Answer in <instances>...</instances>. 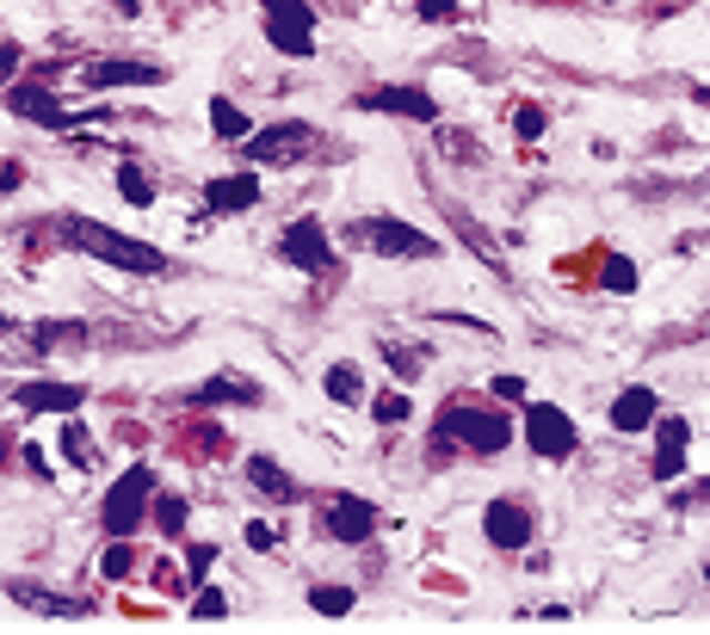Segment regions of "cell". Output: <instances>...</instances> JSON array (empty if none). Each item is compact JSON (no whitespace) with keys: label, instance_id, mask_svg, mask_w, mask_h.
<instances>
[{"label":"cell","instance_id":"1","mask_svg":"<svg viewBox=\"0 0 710 635\" xmlns=\"http://www.w3.org/2000/svg\"><path fill=\"white\" fill-rule=\"evenodd\" d=\"M62 241L93 253L105 266H124V272H167V253L148 241H131V235L105 229V222H88V217H62Z\"/></svg>","mask_w":710,"mask_h":635},{"label":"cell","instance_id":"2","mask_svg":"<svg viewBox=\"0 0 710 635\" xmlns=\"http://www.w3.org/2000/svg\"><path fill=\"white\" fill-rule=\"evenodd\" d=\"M439 433H445L451 445L476 450V457H494V450L513 445V419L488 414V407H445V414H439Z\"/></svg>","mask_w":710,"mask_h":635},{"label":"cell","instance_id":"3","mask_svg":"<svg viewBox=\"0 0 710 635\" xmlns=\"http://www.w3.org/2000/svg\"><path fill=\"white\" fill-rule=\"evenodd\" d=\"M352 241L371 247V253H383V260H433V253H439L433 235H421L414 222H402V217H364V222H352Z\"/></svg>","mask_w":710,"mask_h":635},{"label":"cell","instance_id":"4","mask_svg":"<svg viewBox=\"0 0 710 635\" xmlns=\"http://www.w3.org/2000/svg\"><path fill=\"white\" fill-rule=\"evenodd\" d=\"M148 500H155V476H148V462H136V469H124L117 488L105 493V531H112V537H136V531H143Z\"/></svg>","mask_w":710,"mask_h":635},{"label":"cell","instance_id":"5","mask_svg":"<svg viewBox=\"0 0 710 635\" xmlns=\"http://www.w3.org/2000/svg\"><path fill=\"white\" fill-rule=\"evenodd\" d=\"M309 148H316V124H303V117H285V124H266V131L247 136V160L254 167H290Z\"/></svg>","mask_w":710,"mask_h":635},{"label":"cell","instance_id":"6","mask_svg":"<svg viewBox=\"0 0 710 635\" xmlns=\"http://www.w3.org/2000/svg\"><path fill=\"white\" fill-rule=\"evenodd\" d=\"M525 445H532L537 457L563 462V457H575L580 433L568 426V414H563V407H550V402H532V407H525Z\"/></svg>","mask_w":710,"mask_h":635},{"label":"cell","instance_id":"7","mask_svg":"<svg viewBox=\"0 0 710 635\" xmlns=\"http://www.w3.org/2000/svg\"><path fill=\"white\" fill-rule=\"evenodd\" d=\"M167 81V69L161 62H124V56H100L81 69V87L93 93H112V87H161Z\"/></svg>","mask_w":710,"mask_h":635},{"label":"cell","instance_id":"8","mask_svg":"<svg viewBox=\"0 0 710 635\" xmlns=\"http://www.w3.org/2000/svg\"><path fill=\"white\" fill-rule=\"evenodd\" d=\"M285 260H290V266H303V272H328V266H333L328 229H321L316 217L290 222V229H285Z\"/></svg>","mask_w":710,"mask_h":635},{"label":"cell","instance_id":"9","mask_svg":"<svg viewBox=\"0 0 710 635\" xmlns=\"http://www.w3.org/2000/svg\"><path fill=\"white\" fill-rule=\"evenodd\" d=\"M321 531H328L333 543H364V537L378 531V506H371V500H328Z\"/></svg>","mask_w":710,"mask_h":635},{"label":"cell","instance_id":"10","mask_svg":"<svg viewBox=\"0 0 710 635\" xmlns=\"http://www.w3.org/2000/svg\"><path fill=\"white\" fill-rule=\"evenodd\" d=\"M686 445H692V419L667 414L661 426H655V481H680V469H686Z\"/></svg>","mask_w":710,"mask_h":635},{"label":"cell","instance_id":"11","mask_svg":"<svg viewBox=\"0 0 710 635\" xmlns=\"http://www.w3.org/2000/svg\"><path fill=\"white\" fill-rule=\"evenodd\" d=\"M482 531H488L494 549H525V543H532V512H525L519 500H488Z\"/></svg>","mask_w":710,"mask_h":635},{"label":"cell","instance_id":"12","mask_svg":"<svg viewBox=\"0 0 710 635\" xmlns=\"http://www.w3.org/2000/svg\"><path fill=\"white\" fill-rule=\"evenodd\" d=\"M364 112H395V117H414V124H439V100L426 87H378V93H364Z\"/></svg>","mask_w":710,"mask_h":635},{"label":"cell","instance_id":"13","mask_svg":"<svg viewBox=\"0 0 710 635\" xmlns=\"http://www.w3.org/2000/svg\"><path fill=\"white\" fill-rule=\"evenodd\" d=\"M7 105H13L19 117H38L44 131H74V124H81V117L62 112V100H56V93H44V87H13V93H7Z\"/></svg>","mask_w":710,"mask_h":635},{"label":"cell","instance_id":"14","mask_svg":"<svg viewBox=\"0 0 710 635\" xmlns=\"http://www.w3.org/2000/svg\"><path fill=\"white\" fill-rule=\"evenodd\" d=\"M7 592L25 611H38V617H93V598H62V592H44V586H31V580H13Z\"/></svg>","mask_w":710,"mask_h":635},{"label":"cell","instance_id":"15","mask_svg":"<svg viewBox=\"0 0 710 635\" xmlns=\"http://www.w3.org/2000/svg\"><path fill=\"white\" fill-rule=\"evenodd\" d=\"M81 402H88L81 383H25V389H19V407H25V414H74Z\"/></svg>","mask_w":710,"mask_h":635},{"label":"cell","instance_id":"16","mask_svg":"<svg viewBox=\"0 0 710 635\" xmlns=\"http://www.w3.org/2000/svg\"><path fill=\"white\" fill-rule=\"evenodd\" d=\"M204 204L217 210V217H229V210H254L260 204V179H247V174H223L204 186Z\"/></svg>","mask_w":710,"mask_h":635},{"label":"cell","instance_id":"17","mask_svg":"<svg viewBox=\"0 0 710 635\" xmlns=\"http://www.w3.org/2000/svg\"><path fill=\"white\" fill-rule=\"evenodd\" d=\"M649 419H655V389H642V383H630V389L611 402V426H618V433H649Z\"/></svg>","mask_w":710,"mask_h":635},{"label":"cell","instance_id":"18","mask_svg":"<svg viewBox=\"0 0 710 635\" xmlns=\"http://www.w3.org/2000/svg\"><path fill=\"white\" fill-rule=\"evenodd\" d=\"M321 389H328V402H340V407H359L364 402V371L352 358H340V364H328V376H321Z\"/></svg>","mask_w":710,"mask_h":635},{"label":"cell","instance_id":"19","mask_svg":"<svg viewBox=\"0 0 710 635\" xmlns=\"http://www.w3.org/2000/svg\"><path fill=\"white\" fill-rule=\"evenodd\" d=\"M247 481H254V488H260L266 500H278V506H285V500H297V481H290L272 457H247Z\"/></svg>","mask_w":710,"mask_h":635},{"label":"cell","instance_id":"20","mask_svg":"<svg viewBox=\"0 0 710 635\" xmlns=\"http://www.w3.org/2000/svg\"><path fill=\"white\" fill-rule=\"evenodd\" d=\"M217 402H260V383H247V376L223 371V376H210V383L198 389V407H217Z\"/></svg>","mask_w":710,"mask_h":635},{"label":"cell","instance_id":"21","mask_svg":"<svg viewBox=\"0 0 710 635\" xmlns=\"http://www.w3.org/2000/svg\"><path fill=\"white\" fill-rule=\"evenodd\" d=\"M38 352H69V346H88V333H81V321H38Z\"/></svg>","mask_w":710,"mask_h":635},{"label":"cell","instance_id":"22","mask_svg":"<svg viewBox=\"0 0 710 635\" xmlns=\"http://www.w3.org/2000/svg\"><path fill=\"white\" fill-rule=\"evenodd\" d=\"M352 605H359V592L352 586H316L309 592V611H321V617H347Z\"/></svg>","mask_w":710,"mask_h":635},{"label":"cell","instance_id":"23","mask_svg":"<svg viewBox=\"0 0 710 635\" xmlns=\"http://www.w3.org/2000/svg\"><path fill=\"white\" fill-rule=\"evenodd\" d=\"M210 124H217V136H223V143H247V131H254V124H247V117L235 112L229 100H210Z\"/></svg>","mask_w":710,"mask_h":635},{"label":"cell","instance_id":"24","mask_svg":"<svg viewBox=\"0 0 710 635\" xmlns=\"http://www.w3.org/2000/svg\"><path fill=\"white\" fill-rule=\"evenodd\" d=\"M117 191H124V204H136V210L155 204V179H148L143 167H124V174H117Z\"/></svg>","mask_w":710,"mask_h":635},{"label":"cell","instance_id":"25","mask_svg":"<svg viewBox=\"0 0 710 635\" xmlns=\"http://www.w3.org/2000/svg\"><path fill=\"white\" fill-rule=\"evenodd\" d=\"M155 531L161 537H179V531H186V500H179V493H161V500H155Z\"/></svg>","mask_w":710,"mask_h":635},{"label":"cell","instance_id":"26","mask_svg":"<svg viewBox=\"0 0 710 635\" xmlns=\"http://www.w3.org/2000/svg\"><path fill=\"white\" fill-rule=\"evenodd\" d=\"M408 414H414V402H408L402 389H390V395H378V402H371V419H378V426H402Z\"/></svg>","mask_w":710,"mask_h":635},{"label":"cell","instance_id":"27","mask_svg":"<svg viewBox=\"0 0 710 635\" xmlns=\"http://www.w3.org/2000/svg\"><path fill=\"white\" fill-rule=\"evenodd\" d=\"M260 7H266V19H290V25L316 31V7H303V0H260Z\"/></svg>","mask_w":710,"mask_h":635},{"label":"cell","instance_id":"28","mask_svg":"<svg viewBox=\"0 0 710 635\" xmlns=\"http://www.w3.org/2000/svg\"><path fill=\"white\" fill-rule=\"evenodd\" d=\"M62 450H69L74 469H88V462H93V438H88V426H62Z\"/></svg>","mask_w":710,"mask_h":635},{"label":"cell","instance_id":"29","mask_svg":"<svg viewBox=\"0 0 710 635\" xmlns=\"http://www.w3.org/2000/svg\"><path fill=\"white\" fill-rule=\"evenodd\" d=\"M100 574H112V580H124V574H131V537H117V543L105 549V562H100Z\"/></svg>","mask_w":710,"mask_h":635},{"label":"cell","instance_id":"30","mask_svg":"<svg viewBox=\"0 0 710 635\" xmlns=\"http://www.w3.org/2000/svg\"><path fill=\"white\" fill-rule=\"evenodd\" d=\"M606 290H618V296H624V290H637V266L611 253V260H606Z\"/></svg>","mask_w":710,"mask_h":635},{"label":"cell","instance_id":"31","mask_svg":"<svg viewBox=\"0 0 710 635\" xmlns=\"http://www.w3.org/2000/svg\"><path fill=\"white\" fill-rule=\"evenodd\" d=\"M544 124H550V117L537 112V105H519V112H513V131H519L525 143H532V136H544Z\"/></svg>","mask_w":710,"mask_h":635},{"label":"cell","instance_id":"32","mask_svg":"<svg viewBox=\"0 0 710 635\" xmlns=\"http://www.w3.org/2000/svg\"><path fill=\"white\" fill-rule=\"evenodd\" d=\"M192 611H198V617H223V611H229V598H223L217 586H198V598H192Z\"/></svg>","mask_w":710,"mask_h":635},{"label":"cell","instance_id":"33","mask_svg":"<svg viewBox=\"0 0 710 635\" xmlns=\"http://www.w3.org/2000/svg\"><path fill=\"white\" fill-rule=\"evenodd\" d=\"M383 358H390V364H395V371H402V376H414V352H408V346H395V340H383Z\"/></svg>","mask_w":710,"mask_h":635},{"label":"cell","instance_id":"34","mask_svg":"<svg viewBox=\"0 0 710 635\" xmlns=\"http://www.w3.org/2000/svg\"><path fill=\"white\" fill-rule=\"evenodd\" d=\"M457 13V0H421V19H451Z\"/></svg>","mask_w":710,"mask_h":635},{"label":"cell","instance_id":"35","mask_svg":"<svg viewBox=\"0 0 710 635\" xmlns=\"http://www.w3.org/2000/svg\"><path fill=\"white\" fill-rule=\"evenodd\" d=\"M210 562H217V549H210V543L192 549V574H198V580H204V568H210Z\"/></svg>","mask_w":710,"mask_h":635},{"label":"cell","instance_id":"36","mask_svg":"<svg viewBox=\"0 0 710 635\" xmlns=\"http://www.w3.org/2000/svg\"><path fill=\"white\" fill-rule=\"evenodd\" d=\"M13 69H19V44H0V81H13Z\"/></svg>","mask_w":710,"mask_h":635},{"label":"cell","instance_id":"37","mask_svg":"<svg viewBox=\"0 0 710 635\" xmlns=\"http://www.w3.org/2000/svg\"><path fill=\"white\" fill-rule=\"evenodd\" d=\"M494 389L507 395V402H519V395H525V383H519V376H494Z\"/></svg>","mask_w":710,"mask_h":635},{"label":"cell","instance_id":"38","mask_svg":"<svg viewBox=\"0 0 710 635\" xmlns=\"http://www.w3.org/2000/svg\"><path fill=\"white\" fill-rule=\"evenodd\" d=\"M25 469H31V476H44V469H50V457H44L38 445H25Z\"/></svg>","mask_w":710,"mask_h":635},{"label":"cell","instance_id":"39","mask_svg":"<svg viewBox=\"0 0 710 635\" xmlns=\"http://www.w3.org/2000/svg\"><path fill=\"white\" fill-rule=\"evenodd\" d=\"M7 327H13V321H7V309H0V333H7Z\"/></svg>","mask_w":710,"mask_h":635},{"label":"cell","instance_id":"40","mask_svg":"<svg viewBox=\"0 0 710 635\" xmlns=\"http://www.w3.org/2000/svg\"><path fill=\"white\" fill-rule=\"evenodd\" d=\"M704 586H710V562H704Z\"/></svg>","mask_w":710,"mask_h":635},{"label":"cell","instance_id":"41","mask_svg":"<svg viewBox=\"0 0 710 635\" xmlns=\"http://www.w3.org/2000/svg\"><path fill=\"white\" fill-rule=\"evenodd\" d=\"M0 457H7V438H0Z\"/></svg>","mask_w":710,"mask_h":635}]
</instances>
